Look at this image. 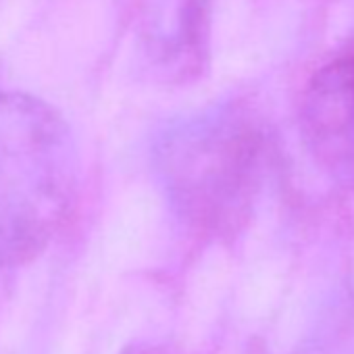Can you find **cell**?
I'll use <instances>...</instances> for the list:
<instances>
[{"instance_id":"obj_1","label":"cell","mask_w":354,"mask_h":354,"mask_svg":"<svg viewBox=\"0 0 354 354\" xmlns=\"http://www.w3.org/2000/svg\"><path fill=\"white\" fill-rule=\"evenodd\" d=\"M80 156L48 102L0 92V265L36 259L65 225L77 196Z\"/></svg>"},{"instance_id":"obj_2","label":"cell","mask_w":354,"mask_h":354,"mask_svg":"<svg viewBox=\"0 0 354 354\" xmlns=\"http://www.w3.org/2000/svg\"><path fill=\"white\" fill-rule=\"evenodd\" d=\"M250 138L225 111L188 115L154 144V171L173 211L192 227H217L246 190Z\"/></svg>"},{"instance_id":"obj_3","label":"cell","mask_w":354,"mask_h":354,"mask_svg":"<svg viewBox=\"0 0 354 354\" xmlns=\"http://www.w3.org/2000/svg\"><path fill=\"white\" fill-rule=\"evenodd\" d=\"M302 140L315 162L346 188H354V57L323 67L300 106Z\"/></svg>"},{"instance_id":"obj_4","label":"cell","mask_w":354,"mask_h":354,"mask_svg":"<svg viewBox=\"0 0 354 354\" xmlns=\"http://www.w3.org/2000/svg\"><path fill=\"white\" fill-rule=\"evenodd\" d=\"M209 0H156L146 28V50L169 77H188L205 65Z\"/></svg>"}]
</instances>
